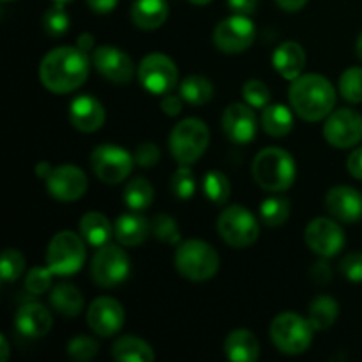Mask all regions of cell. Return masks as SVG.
<instances>
[{
  "mask_svg": "<svg viewBox=\"0 0 362 362\" xmlns=\"http://www.w3.org/2000/svg\"><path fill=\"white\" fill-rule=\"evenodd\" d=\"M90 60L78 46H59L42 57L39 80L53 94H67L87 81Z\"/></svg>",
  "mask_w": 362,
  "mask_h": 362,
  "instance_id": "6da1fadb",
  "label": "cell"
},
{
  "mask_svg": "<svg viewBox=\"0 0 362 362\" xmlns=\"http://www.w3.org/2000/svg\"><path fill=\"white\" fill-rule=\"evenodd\" d=\"M293 112L306 122H318L334 112L336 88L325 76L317 73L300 74L288 90Z\"/></svg>",
  "mask_w": 362,
  "mask_h": 362,
  "instance_id": "7a4b0ae2",
  "label": "cell"
},
{
  "mask_svg": "<svg viewBox=\"0 0 362 362\" xmlns=\"http://www.w3.org/2000/svg\"><path fill=\"white\" fill-rule=\"evenodd\" d=\"M251 172L255 182L262 189L269 193H283L296 182V159L285 148L267 147L257 154Z\"/></svg>",
  "mask_w": 362,
  "mask_h": 362,
  "instance_id": "3957f363",
  "label": "cell"
},
{
  "mask_svg": "<svg viewBox=\"0 0 362 362\" xmlns=\"http://www.w3.org/2000/svg\"><path fill=\"white\" fill-rule=\"evenodd\" d=\"M175 267L189 281H209L219 271V255L205 240H184L175 251Z\"/></svg>",
  "mask_w": 362,
  "mask_h": 362,
  "instance_id": "277c9868",
  "label": "cell"
},
{
  "mask_svg": "<svg viewBox=\"0 0 362 362\" xmlns=\"http://www.w3.org/2000/svg\"><path fill=\"white\" fill-rule=\"evenodd\" d=\"M170 152L179 165H193L207 151L211 133L207 124L197 117H189L177 124L170 133Z\"/></svg>",
  "mask_w": 362,
  "mask_h": 362,
  "instance_id": "5b68a950",
  "label": "cell"
},
{
  "mask_svg": "<svg viewBox=\"0 0 362 362\" xmlns=\"http://www.w3.org/2000/svg\"><path fill=\"white\" fill-rule=\"evenodd\" d=\"M313 325L300 315L286 311L279 313L271 322V339L276 349L286 356H299L304 354L313 343Z\"/></svg>",
  "mask_w": 362,
  "mask_h": 362,
  "instance_id": "8992f818",
  "label": "cell"
},
{
  "mask_svg": "<svg viewBox=\"0 0 362 362\" xmlns=\"http://www.w3.org/2000/svg\"><path fill=\"white\" fill-rule=\"evenodd\" d=\"M87 250L85 239L74 232L64 230L53 235L46 251V264L57 276L76 274L85 264Z\"/></svg>",
  "mask_w": 362,
  "mask_h": 362,
  "instance_id": "52a82bcc",
  "label": "cell"
},
{
  "mask_svg": "<svg viewBox=\"0 0 362 362\" xmlns=\"http://www.w3.org/2000/svg\"><path fill=\"white\" fill-rule=\"evenodd\" d=\"M218 232L228 246L243 250L257 243L260 226L257 218L243 205H230L219 214Z\"/></svg>",
  "mask_w": 362,
  "mask_h": 362,
  "instance_id": "ba28073f",
  "label": "cell"
},
{
  "mask_svg": "<svg viewBox=\"0 0 362 362\" xmlns=\"http://www.w3.org/2000/svg\"><path fill=\"white\" fill-rule=\"evenodd\" d=\"M131 271L129 255L120 246L105 244L98 247L90 264V274L95 285L112 288L126 281Z\"/></svg>",
  "mask_w": 362,
  "mask_h": 362,
  "instance_id": "9c48e42d",
  "label": "cell"
},
{
  "mask_svg": "<svg viewBox=\"0 0 362 362\" xmlns=\"http://www.w3.org/2000/svg\"><path fill=\"white\" fill-rule=\"evenodd\" d=\"M138 80L151 94L165 95L179 83V69L165 53H151L138 66Z\"/></svg>",
  "mask_w": 362,
  "mask_h": 362,
  "instance_id": "30bf717a",
  "label": "cell"
},
{
  "mask_svg": "<svg viewBox=\"0 0 362 362\" xmlns=\"http://www.w3.org/2000/svg\"><path fill=\"white\" fill-rule=\"evenodd\" d=\"M90 165L95 177L105 184H120L133 170L134 156L119 145L105 144L94 148L90 156Z\"/></svg>",
  "mask_w": 362,
  "mask_h": 362,
  "instance_id": "8fae6325",
  "label": "cell"
},
{
  "mask_svg": "<svg viewBox=\"0 0 362 362\" xmlns=\"http://www.w3.org/2000/svg\"><path fill=\"white\" fill-rule=\"evenodd\" d=\"M255 37H257L255 23L250 20V16H244V14H233L221 20L212 34L216 48L226 55L246 52L255 42Z\"/></svg>",
  "mask_w": 362,
  "mask_h": 362,
  "instance_id": "7c38bea8",
  "label": "cell"
},
{
  "mask_svg": "<svg viewBox=\"0 0 362 362\" xmlns=\"http://www.w3.org/2000/svg\"><path fill=\"white\" fill-rule=\"evenodd\" d=\"M324 138L336 148H352L362 140V115L356 110L339 108L327 117Z\"/></svg>",
  "mask_w": 362,
  "mask_h": 362,
  "instance_id": "4fadbf2b",
  "label": "cell"
},
{
  "mask_svg": "<svg viewBox=\"0 0 362 362\" xmlns=\"http://www.w3.org/2000/svg\"><path fill=\"white\" fill-rule=\"evenodd\" d=\"M308 247L322 258H332L345 246V232L331 218H317L306 226L304 232Z\"/></svg>",
  "mask_w": 362,
  "mask_h": 362,
  "instance_id": "5bb4252c",
  "label": "cell"
},
{
  "mask_svg": "<svg viewBox=\"0 0 362 362\" xmlns=\"http://www.w3.org/2000/svg\"><path fill=\"white\" fill-rule=\"evenodd\" d=\"M46 189L55 200L74 202L87 193L88 180L81 168L74 165L53 166L49 175L45 179Z\"/></svg>",
  "mask_w": 362,
  "mask_h": 362,
  "instance_id": "9a60e30c",
  "label": "cell"
},
{
  "mask_svg": "<svg viewBox=\"0 0 362 362\" xmlns=\"http://www.w3.org/2000/svg\"><path fill=\"white\" fill-rule=\"evenodd\" d=\"M126 311L122 304L113 297H99L88 306L87 324L94 334L112 338L124 327Z\"/></svg>",
  "mask_w": 362,
  "mask_h": 362,
  "instance_id": "2e32d148",
  "label": "cell"
},
{
  "mask_svg": "<svg viewBox=\"0 0 362 362\" xmlns=\"http://www.w3.org/2000/svg\"><path fill=\"white\" fill-rule=\"evenodd\" d=\"M92 64L101 76L112 83H129L134 76V64L126 52L115 46H99L92 53Z\"/></svg>",
  "mask_w": 362,
  "mask_h": 362,
  "instance_id": "e0dca14e",
  "label": "cell"
},
{
  "mask_svg": "<svg viewBox=\"0 0 362 362\" xmlns=\"http://www.w3.org/2000/svg\"><path fill=\"white\" fill-rule=\"evenodd\" d=\"M221 124L225 134L233 144H250L257 136V115H255L253 106H250L247 103L246 105L244 103H232L230 106H226V110L223 112Z\"/></svg>",
  "mask_w": 362,
  "mask_h": 362,
  "instance_id": "ac0fdd59",
  "label": "cell"
},
{
  "mask_svg": "<svg viewBox=\"0 0 362 362\" xmlns=\"http://www.w3.org/2000/svg\"><path fill=\"white\" fill-rule=\"evenodd\" d=\"M329 214L341 223H357L362 219V193L356 187H331L325 197Z\"/></svg>",
  "mask_w": 362,
  "mask_h": 362,
  "instance_id": "d6986e66",
  "label": "cell"
},
{
  "mask_svg": "<svg viewBox=\"0 0 362 362\" xmlns=\"http://www.w3.org/2000/svg\"><path fill=\"white\" fill-rule=\"evenodd\" d=\"M69 120L81 133H95L106 120L105 106L94 95H78L69 105Z\"/></svg>",
  "mask_w": 362,
  "mask_h": 362,
  "instance_id": "ffe728a7",
  "label": "cell"
},
{
  "mask_svg": "<svg viewBox=\"0 0 362 362\" xmlns=\"http://www.w3.org/2000/svg\"><path fill=\"white\" fill-rule=\"evenodd\" d=\"M53 325L52 313L48 308L39 303H28L18 308L14 315V327L25 338H42L49 332Z\"/></svg>",
  "mask_w": 362,
  "mask_h": 362,
  "instance_id": "44dd1931",
  "label": "cell"
},
{
  "mask_svg": "<svg viewBox=\"0 0 362 362\" xmlns=\"http://www.w3.org/2000/svg\"><path fill=\"white\" fill-rule=\"evenodd\" d=\"M151 233V221L140 212L133 211L129 214H122L113 223V235L122 246H140Z\"/></svg>",
  "mask_w": 362,
  "mask_h": 362,
  "instance_id": "7402d4cb",
  "label": "cell"
},
{
  "mask_svg": "<svg viewBox=\"0 0 362 362\" xmlns=\"http://www.w3.org/2000/svg\"><path fill=\"white\" fill-rule=\"evenodd\" d=\"M272 66L285 80L293 81L303 74L304 67H306V52L296 41L283 42L272 55Z\"/></svg>",
  "mask_w": 362,
  "mask_h": 362,
  "instance_id": "603a6c76",
  "label": "cell"
},
{
  "mask_svg": "<svg viewBox=\"0 0 362 362\" xmlns=\"http://www.w3.org/2000/svg\"><path fill=\"white\" fill-rule=\"evenodd\" d=\"M170 7L166 0H134L131 20L141 30H156L166 21Z\"/></svg>",
  "mask_w": 362,
  "mask_h": 362,
  "instance_id": "cb8c5ba5",
  "label": "cell"
},
{
  "mask_svg": "<svg viewBox=\"0 0 362 362\" xmlns=\"http://www.w3.org/2000/svg\"><path fill=\"white\" fill-rule=\"evenodd\" d=\"M225 354L233 362H255L260 357V343L247 329H235L226 336Z\"/></svg>",
  "mask_w": 362,
  "mask_h": 362,
  "instance_id": "d4e9b609",
  "label": "cell"
},
{
  "mask_svg": "<svg viewBox=\"0 0 362 362\" xmlns=\"http://www.w3.org/2000/svg\"><path fill=\"white\" fill-rule=\"evenodd\" d=\"M112 357L119 362H152L156 354L147 341L136 336H122L112 346Z\"/></svg>",
  "mask_w": 362,
  "mask_h": 362,
  "instance_id": "484cf974",
  "label": "cell"
},
{
  "mask_svg": "<svg viewBox=\"0 0 362 362\" xmlns=\"http://www.w3.org/2000/svg\"><path fill=\"white\" fill-rule=\"evenodd\" d=\"M49 304L62 317H76V315H80L83 311L85 299L80 290L74 285H71V283H60V285L52 288Z\"/></svg>",
  "mask_w": 362,
  "mask_h": 362,
  "instance_id": "4316f807",
  "label": "cell"
},
{
  "mask_svg": "<svg viewBox=\"0 0 362 362\" xmlns=\"http://www.w3.org/2000/svg\"><path fill=\"white\" fill-rule=\"evenodd\" d=\"M80 235L90 246L101 247L112 239L113 225L101 212H87L80 221Z\"/></svg>",
  "mask_w": 362,
  "mask_h": 362,
  "instance_id": "83f0119b",
  "label": "cell"
},
{
  "mask_svg": "<svg viewBox=\"0 0 362 362\" xmlns=\"http://www.w3.org/2000/svg\"><path fill=\"white\" fill-rule=\"evenodd\" d=\"M262 127L269 136H286L293 129L292 110L285 105H267L262 112Z\"/></svg>",
  "mask_w": 362,
  "mask_h": 362,
  "instance_id": "f1b7e54d",
  "label": "cell"
},
{
  "mask_svg": "<svg viewBox=\"0 0 362 362\" xmlns=\"http://www.w3.org/2000/svg\"><path fill=\"white\" fill-rule=\"evenodd\" d=\"M179 94L187 105L204 106L214 98V85L202 74H191L180 81Z\"/></svg>",
  "mask_w": 362,
  "mask_h": 362,
  "instance_id": "f546056e",
  "label": "cell"
},
{
  "mask_svg": "<svg viewBox=\"0 0 362 362\" xmlns=\"http://www.w3.org/2000/svg\"><path fill=\"white\" fill-rule=\"evenodd\" d=\"M338 315L339 304L329 296H318L317 299L311 300L310 308H308V320L313 325L315 331H325V329L332 327L334 322L338 320Z\"/></svg>",
  "mask_w": 362,
  "mask_h": 362,
  "instance_id": "4dcf8cb0",
  "label": "cell"
},
{
  "mask_svg": "<svg viewBox=\"0 0 362 362\" xmlns=\"http://www.w3.org/2000/svg\"><path fill=\"white\" fill-rule=\"evenodd\" d=\"M124 202L134 212L147 211L154 202V187L145 177H134L124 189Z\"/></svg>",
  "mask_w": 362,
  "mask_h": 362,
  "instance_id": "1f68e13d",
  "label": "cell"
},
{
  "mask_svg": "<svg viewBox=\"0 0 362 362\" xmlns=\"http://www.w3.org/2000/svg\"><path fill=\"white\" fill-rule=\"evenodd\" d=\"M290 216V202L285 197H271L262 202L260 218L271 228L285 225Z\"/></svg>",
  "mask_w": 362,
  "mask_h": 362,
  "instance_id": "d6a6232c",
  "label": "cell"
},
{
  "mask_svg": "<svg viewBox=\"0 0 362 362\" xmlns=\"http://www.w3.org/2000/svg\"><path fill=\"white\" fill-rule=\"evenodd\" d=\"M202 189H204L205 197L216 205H225L228 202L230 193H232V186H230V180L225 173L218 172V170H212L207 175L204 177V182H202Z\"/></svg>",
  "mask_w": 362,
  "mask_h": 362,
  "instance_id": "836d02e7",
  "label": "cell"
},
{
  "mask_svg": "<svg viewBox=\"0 0 362 362\" xmlns=\"http://www.w3.org/2000/svg\"><path fill=\"white\" fill-rule=\"evenodd\" d=\"M71 18L66 11V4L55 2L42 14V28L49 37H60L69 30Z\"/></svg>",
  "mask_w": 362,
  "mask_h": 362,
  "instance_id": "e575fe53",
  "label": "cell"
},
{
  "mask_svg": "<svg viewBox=\"0 0 362 362\" xmlns=\"http://www.w3.org/2000/svg\"><path fill=\"white\" fill-rule=\"evenodd\" d=\"M170 189L179 200H189L197 191V179L187 165H180L170 179Z\"/></svg>",
  "mask_w": 362,
  "mask_h": 362,
  "instance_id": "d590c367",
  "label": "cell"
},
{
  "mask_svg": "<svg viewBox=\"0 0 362 362\" xmlns=\"http://www.w3.org/2000/svg\"><path fill=\"white\" fill-rule=\"evenodd\" d=\"M339 94L345 101L362 103V67H349L339 78Z\"/></svg>",
  "mask_w": 362,
  "mask_h": 362,
  "instance_id": "8d00e7d4",
  "label": "cell"
},
{
  "mask_svg": "<svg viewBox=\"0 0 362 362\" xmlns=\"http://www.w3.org/2000/svg\"><path fill=\"white\" fill-rule=\"evenodd\" d=\"M152 235L166 244H180V230L175 219L168 214H156L151 221Z\"/></svg>",
  "mask_w": 362,
  "mask_h": 362,
  "instance_id": "74e56055",
  "label": "cell"
},
{
  "mask_svg": "<svg viewBox=\"0 0 362 362\" xmlns=\"http://www.w3.org/2000/svg\"><path fill=\"white\" fill-rule=\"evenodd\" d=\"M25 271V258L18 250L7 247L2 253V262H0V276L4 283H13L21 278Z\"/></svg>",
  "mask_w": 362,
  "mask_h": 362,
  "instance_id": "f35d334b",
  "label": "cell"
},
{
  "mask_svg": "<svg viewBox=\"0 0 362 362\" xmlns=\"http://www.w3.org/2000/svg\"><path fill=\"white\" fill-rule=\"evenodd\" d=\"M99 352V345L94 338L90 336H74L69 343H67V356L71 359L78 362L92 361Z\"/></svg>",
  "mask_w": 362,
  "mask_h": 362,
  "instance_id": "ab89813d",
  "label": "cell"
},
{
  "mask_svg": "<svg viewBox=\"0 0 362 362\" xmlns=\"http://www.w3.org/2000/svg\"><path fill=\"white\" fill-rule=\"evenodd\" d=\"M243 98L244 101L250 106H253L255 110H264L265 106L271 103V90H269V87L264 81L253 78V80H247L246 83L243 85Z\"/></svg>",
  "mask_w": 362,
  "mask_h": 362,
  "instance_id": "60d3db41",
  "label": "cell"
},
{
  "mask_svg": "<svg viewBox=\"0 0 362 362\" xmlns=\"http://www.w3.org/2000/svg\"><path fill=\"white\" fill-rule=\"evenodd\" d=\"M53 272L49 267H34L25 278V288L32 296H41L52 288Z\"/></svg>",
  "mask_w": 362,
  "mask_h": 362,
  "instance_id": "b9f144b4",
  "label": "cell"
},
{
  "mask_svg": "<svg viewBox=\"0 0 362 362\" xmlns=\"http://www.w3.org/2000/svg\"><path fill=\"white\" fill-rule=\"evenodd\" d=\"M339 271L349 281L362 283V253L354 251L343 257V260L339 262Z\"/></svg>",
  "mask_w": 362,
  "mask_h": 362,
  "instance_id": "7bdbcfd3",
  "label": "cell"
},
{
  "mask_svg": "<svg viewBox=\"0 0 362 362\" xmlns=\"http://www.w3.org/2000/svg\"><path fill=\"white\" fill-rule=\"evenodd\" d=\"M159 159H161V151H159L158 145L148 144V141L138 145L136 151H134V163L141 168H152V166L158 165Z\"/></svg>",
  "mask_w": 362,
  "mask_h": 362,
  "instance_id": "ee69618b",
  "label": "cell"
},
{
  "mask_svg": "<svg viewBox=\"0 0 362 362\" xmlns=\"http://www.w3.org/2000/svg\"><path fill=\"white\" fill-rule=\"evenodd\" d=\"M310 276H311V279H313V281L317 283V285H325V283H329L332 279L331 265H329L325 260L317 262V264H315L313 267H311Z\"/></svg>",
  "mask_w": 362,
  "mask_h": 362,
  "instance_id": "f6af8a7d",
  "label": "cell"
},
{
  "mask_svg": "<svg viewBox=\"0 0 362 362\" xmlns=\"http://www.w3.org/2000/svg\"><path fill=\"white\" fill-rule=\"evenodd\" d=\"M182 101L184 99L180 98V94L175 95L172 94V92H168V94L163 95L161 110L166 113V115L177 117L180 112H182Z\"/></svg>",
  "mask_w": 362,
  "mask_h": 362,
  "instance_id": "bcb514c9",
  "label": "cell"
},
{
  "mask_svg": "<svg viewBox=\"0 0 362 362\" xmlns=\"http://www.w3.org/2000/svg\"><path fill=\"white\" fill-rule=\"evenodd\" d=\"M226 2L233 14H244V16H251L258 6V0H226Z\"/></svg>",
  "mask_w": 362,
  "mask_h": 362,
  "instance_id": "7dc6e473",
  "label": "cell"
},
{
  "mask_svg": "<svg viewBox=\"0 0 362 362\" xmlns=\"http://www.w3.org/2000/svg\"><path fill=\"white\" fill-rule=\"evenodd\" d=\"M346 168H349L350 175H352L354 179L362 180V147L356 148V151L349 156Z\"/></svg>",
  "mask_w": 362,
  "mask_h": 362,
  "instance_id": "c3c4849f",
  "label": "cell"
},
{
  "mask_svg": "<svg viewBox=\"0 0 362 362\" xmlns=\"http://www.w3.org/2000/svg\"><path fill=\"white\" fill-rule=\"evenodd\" d=\"M88 7L98 14H108L117 7L119 0H87Z\"/></svg>",
  "mask_w": 362,
  "mask_h": 362,
  "instance_id": "681fc988",
  "label": "cell"
},
{
  "mask_svg": "<svg viewBox=\"0 0 362 362\" xmlns=\"http://www.w3.org/2000/svg\"><path fill=\"white\" fill-rule=\"evenodd\" d=\"M276 4L283 11H286V13H297V11H300L306 6L308 0H276Z\"/></svg>",
  "mask_w": 362,
  "mask_h": 362,
  "instance_id": "f907efd6",
  "label": "cell"
},
{
  "mask_svg": "<svg viewBox=\"0 0 362 362\" xmlns=\"http://www.w3.org/2000/svg\"><path fill=\"white\" fill-rule=\"evenodd\" d=\"M76 46L80 49H83V52H92V49H94V46H95V39H94V35L92 34H88V32H85V34H81L80 37H78V41H76Z\"/></svg>",
  "mask_w": 362,
  "mask_h": 362,
  "instance_id": "816d5d0a",
  "label": "cell"
},
{
  "mask_svg": "<svg viewBox=\"0 0 362 362\" xmlns=\"http://www.w3.org/2000/svg\"><path fill=\"white\" fill-rule=\"evenodd\" d=\"M52 168H53V166L49 165V163L41 161V163H37V166H35V173H37L39 179L45 180L46 177L49 175V172H52Z\"/></svg>",
  "mask_w": 362,
  "mask_h": 362,
  "instance_id": "f5cc1de1",
  "label": "cell"
},
{
  "mask_svg": "<svg viewBox=\"0 0 362 362\" xmlns=\"http://www.w3.org/2000/svg\"><path fill=\"white\" fill-rule=\"evenodd\" d=\"M9 359V341H7L6 336H0V361L7 362Z\"/></svg>",
  "mask_w": 362,
  "mask_h": 362,
  "instance_id": "db71d44e",
  "label": "cell"
},
{
  "mask_svg": "<svg viewBox=\"0 0 362 362\" xmlns=\"http://www.w3.org/2000/svg\"><path fill=\"white\" fill-rule=\"evenodd\" d=\"M356 52H357V57L362 60V32L359 34V37H357V42H356Z\"/></svg>",
  "mask_w": 362,
  "mask_h": 362,
  "instance_id": "11a10c76",
  "label": "cell"
},
{
  "mask_svg": "<svg viewBox=\"0 0 362 362\" xmlns=\"http://www.w3.org/2000/svg\"><path fill=\"white\" fill-rule=\"evenodd\" d=\"M191 4H194V6H207V4H211L212 0H189Z\"/></svg>",
  "mask_w": 362,
  "mask_h": 362,
  "instance_id": "9f6ffc18",
  "label": "cell"
},
{
  "mask_svg": "<svg viewBox=\"0 0 362 362\" xmlns=\"http://www.w3.org/2000/svg\"><path fill=\"white\" fill-rule=\"evenodd\" d=\"M53 2H60V4H67V2H73V0H53Z\"/></svg>",
  "mask_w": 362,
  "mask_h": 362,
  "instance_id": "6f0895ef",
  "label": "cell"
},
{
  "mask_svg": "<svg viewBox=\"0 0 362 362\" xmlns=\"http://www.w3.org/2000/svg\"><path fill=\"white\" fill-rule=\"evenodd\" d=\"M2 2H11V0H2Z\"/></svg>",
  "mask_w": 362,
  "mask_h": 362,
  "instance_id": "680465c9",
  "label": "cell"
}]
</instances>
